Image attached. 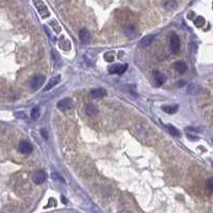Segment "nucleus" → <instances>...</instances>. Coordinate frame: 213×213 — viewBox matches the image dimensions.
<instances>
[{
    "instance_id": "1",
    "label": "nucleus",
    "mask_w": 213,
    "mask_h": 213,
    "mask_svg": "<svg viewBox=\"0 0 213 213\" xmlns=\"http://www.w3.org/2000/svg\"><path fill=\"white\" fill-rule=\"evenodd\" d=\"M33 3H34L35 8L37 9V11H39V13L40 14V16H42L43 18H46L49 16V11L48 9H47V6H45V3L43 2V0H32Z\"/></svg>"
},
{
    "instance_id": "2",
    "label": "nucleus",
    "mask_w": 213,
    "mask_h": 213,
    "mask_svg": "<svg viewBox=\"0 0 213 213\" xmlns=\"http://www.w3.org/2000/svg\"><path fill=\"white\" fill-rule=\"evenodd\" d=\"M44 82H45V77H44V76H43V75H36L34 78L32 79V80H31V83H30L31 88H32V90H34V91L39 90V88L42 87L43 84H44Z\"/></svg>"
},
{
    "instance_id": "3",
    "label": "nucleus",
    "mask_w": 213,
    "mask_h": 213,
    "mask_svg": "<svg viewBox=\"0 0 213 213\" xmlns=\"http://www.w3.org/2000/svg\"><path fill=\"white\" fill-rule=\"evenodd\" d=\"M127 67H128V65H127V64H123V65H121V64H114V65L110 66V67L108 68V70H109L111 74L123 75V74L126 71Z\"/></svg>"
},
{
    "instance_id": "4",
    "label": "nucleus",
    "mask_w": 213,
    "mask_h": 213,
    "mask_svg": "<svg viewBox=\"0 0 213 213\" xmlns=\"http://www.w3.org/2000/svg\"><path fill=\"white\" fill-rule=\"evenodd\" d=\"M18 149H19V151L21 152V154L29 155L32 152L33 147L28 141H20L19 144H18Z\"/></svg>"
},
{
    "instance_id": "5",
    "label": "nucleus",
    "mask_w": 213,
    "mask_h": 213,
    "mask_svg": "<svg viewBox=\"0 0 213 213\" xmlns=\"http://www.w3.org/2000/svg\"><path fill=\"white\" fill-rule=\"evenodd\" d=\"M169 45H171V49L173 51V53H178L179 50H180V40H179L178 35L176 34L172 35Z\"/></svg>"
},
{
    "instance_id": "6",
    "label": "nucleus",
    "mask_w": 213,
    "mask_h": 213,
    "mask_svg": "<svg viewBox=\"0 0 213 213\" xmlns=\"http://www.w3.org/2000/svg\"><path fill=\"white\" fill-rule=\"evenodd\" d=\"M74 104L73 101H71L69 98H64V99L60 100L58 102V104H57V107H58L59 110H62V111H66V110H69L70 108H73Z\"/></svg>"
},
{
    "instance_id": "7",
    "label": "nucleus",
    "mask_w": 213,
    "mask_h": 213,
    "mask_svg": "<svg viewBox=\"0 0 213 213\" xmlns=\"http://www.w3.org/2000/svg\"><path fill=\"white\" fill-rule=\"evenodd\" d=\"M32 180L36 184H42L46 180V173L44 171H36L32 176Z\"/></svg>"
},
{
    "instance_id": "8",
    "label": "nucleus",
    "mask_w": 213,
    "mask_h": 213,
    "mask_svg": "<svg viewBox=\"0 0 213 213\" xmlns=\"http://www.w3.org/2000/svg\"><path fill=\"white\" fill-rule=\"evenodd\" d=\"M154 40H155V35H152V34L144 36L142 40H140V42H138V47H140V48H145V47L149 46V45L154 42Z\"/></svg>"
},
{
    "instance_id": "9",
    "label": "nucleus",
    "mask_w": 213,
    "mask_h": 213,
    "mask_svg": "<svg viewBox=\"0 0 213 213\" xmlns=\"http://www.w3.org/2000/svg\"><path fill=\"white\" fill-rule=\"evenodd\" d=\"M107 95V92L106 90H104V88H94V90L91 91V96L93 98H95V99H99V98H102L104 97Z\"/></svg>"
},
{
    "instance_id": "10",
    "label": "nucleus",
    "mask_w": 213,
    "mask_h": 213,
    "mask_svg": "<svg viewBox=\"0 0 213 213\" xmlns=\"http://www.w3.org/2000/svg\"><path fill=\"white\" fill-rule=\"evenodd\" d=\"M123 33L128 37H134L138 34V30L133 26H127V27L123 29Z\"/></svg>"
},
{
    "instance_id": "11",
    "label": "nucleus",
    "mask_w": 213,
    "mask_h": 213,
    "mask_svg": "<svg viewBox=\"0 0 213 213\" xmlns=\"http://www.w3.org/2000/svg\"><path fill=\"white\" fill-rule=\"evenodd\" d=\"M85 112L90 116H96L99 110H98V108L94 104H87V107H85Z\"/></svg>"
},
{
    "instance_id": "12",
    "label": "nucleus",
    "mask_w": 213,
    "mask_h": 213,
    "mask_svg": "<svg viewBox=\"0 0 213 213\" xmlns=\"http://www.w3.org/2000/svg\"><path fill=\"white\" fill-rule=\"evenodd\" d=\"M79 37H80V40L82 43H87L91 39L90 31H88L87 29H85V28L81 29L80 31H79Z\"/></svg>"
},
{
    "instance_id": "13",
    "label": "nucleus",
    "mask_w": 213,
    "mask_h": 213,
    "mask_svg": "<svg viewBox=\"0 0 213 213\" xmlns=\"http://www.w3.org/2000/svg\"><path fill=\"white\" fill-rule=\"evenodd\" d=\"M154 78H155V84L157 87H160V85L163 84V82L165 81V77L162 73L160 71H155L154 73Z\"/></svg>"
},
{
    "instance_id": "14",
    "label": "nucleus",
    "mask_w": 213,
    "mask_h": 213,
    "mask_svg": "<svg viewBox=\"0 0 213 213\" xmlns=\"http://www.w3.org/2000/svg\"><path fill=\"white\" fill-rule=\"evenodd\" d=\"M60 78H61V77H60V76L58 75V76H56V77H53V78H51V79H50V80H49V82L47 83V84H46V87H45V88H44V91H45V92H48V91H50V90H51V88L53 87L54 85H57V84H58V82L60 81Z\"/></svg>"
},
{
    "instance_id": "15",
    "label": "nucleus",
    "mask_w": 213,
    "mask_h": 213,
    "mask_svg": "<svg viewBox=\"0 0 213 213\" xmlns=\"http://www.w3.org/2000/svg\"><path fill=\"white\" fill-rule=\"evenodd\" d=\"M174 68H175V70H176L177 73L183 74V73H185V71H186V68H188V67H186V64L184 63V62L178 61V62H176V63H175Z\"/></svg>"
},
{
    "instance_id": "16",
    "label": "nucleus",
    "mask_w": 213,
    "mask_h": 213,
    "mask_svg": "<svg viewBox=\"0 0 213 213\" xmlns=\"http://www.w3.org/2000/svg\"><path fill=\"white\" fill-rule=\"evenodd\" d=\"M176 1L175 0H165V1L163 2V6L166 10H174V9H176Z\"/></svg>"
},
{
    "instance_id": "17",
    "label": "nucleus",
    "mask_w": 213,
    "mask_h": 213,
    "mask_svg": "<svg viewBox=\"0 0 213 213\" xmlns=\"http://www.w3.org/2000/svg\"><path fill=\"white\" fill-rule=\"evenodd\" d=\"M162 110L168 114H174V113H176L177 110H178V104H174V106H163L162 107Z\"/></svg>"
},
{
    "instance_id": "18",
    "label": "nucleus",
    "mask_w": 213,
    "mask_h": 213,
    "mask_svg": "<svg viewBox=\"0 0 213 213\" xmlns=\"http://www.w3.org/2000/svg\"><path fill=\"white\" fill-rule=\"evenodd\" d=\"M165 127H166V129H167V131H168L169 133H171L172 135H174V136H180V131L178 130L177 128H175V127L173 125H165Z\"/></svg>"
},
{
    "instance_id": "19",
    "label": "nucleus",
    "mask_w": 213,
    "mask_h": 213,
    "mask_svg": "<svg viewBox=\"0 0 213 213\" xmlns=\"http://www.w3.org/2000/svg\"><path fill=\"white\" fill-rule=\"evenodd\" d=\"M59 44H60V46H61L64 50H68L71 47L70 42H69L68 40H66L65 37H61V39H60V43H59Z\"/></svg>"
},
{
    "instance_id": "20",
    "label": "nucleus",
    "mask_w": 213,
    "mask_h": 213,
    "mask_svg": "<svg viewBox=\"0 0 213 213\" xmlns=\"http://www.w3.org/2000/svg\"><path fill=\"white\" fill-rule=\"evenodd\" d=\"M39 117H40V108L39 107L33 108L32 111H31V118L33 121H36V119H39Z\"/></svg>"
},
{
    "instance_id": "21",
    "label": "nucleus",
    "mask_w": 213,
    "mask_h": 213,
    "mask_svg": "<svg viewBox=\"0 0 213 213\" xmlns=\"http://www.w3.org/2000/svg\"><path fill=\"white\" fill-rule=\"evenodd\" d=\"M198 91H199V87H197V85H190L188 88V94H190V95H196V94H198Z\"/></svg>"
},
{
    "instance_id": "22",
    "label": "nucleus",
    "mask_w": 213,
    "mask_h": 213,
    "mask_svg": "<svg viewBox=\"0 0 213 213\" xmlns=\"http://www.w3.org/2000/svg\"><path fill=\"white\" fill-rule=\"evenodd\" d=\"M195 25L197 26V27H202V26L205 25V19H203V17L198 16V17L195 19Z\"/></svg>"
},
{
    "instance_id": "23",
    "label": "nucleus",
    "mask_w": 213,
    "mask_h": 213,
    "mask_svg": "<svg viewBox=\"0 0 213 213\" xmlns=\"http://www.w3.org/2000/svg\"><path fill=\"white\" fill-rule=\"evenodd\" d=\"M52 58H53V60H54V62H56L57 64H61V59H60V56H59V53L58 52L56 51V50H52Z\"/></svg>"
},
{
    "instance_id": "24",
    "label": "nucleus",
    "mask_w": 213,
    "mask_h": 213,
    "mask_svg": "<svg viewBox=\"0 0 213 213\" xmlns=\"http://www.w3.org/2000/svg\"><path fill=\"white\" fill-rule=\"evenodd\" d=\"M104 60H106L107 62H112L114 60L113 52H107V53L104 56Z\"/></svg>"
},
{
    "instance_id": "25",
    "label": "nucleus",
    "mask_w": 213,
    "mask_h": 213,
    "mask_svg": "<svg viewBox=\"0 0 213 213\" xmlns=\"http://www.w3.org/2000/svg\"><path fill=\"white\" fill-rule=\"evenodd\" d=\"M15 116L17 117V118L28 119V116H27V114H26L25 112H16V113H15Z\"/></svg>"
},
{
    "instance_id": "26",
    "label": "nucleus",
    "mask_w": 213,
    "mask_h": 213,
    "mask_svg": "<svg viewBox=\"0 0 213 213\" xmlns=\"http://www.w3.org/2000/svg\"><path fill=\"white\" fill-rule=\"evenodd\" d=\"M207 186L211 192H213V178H209L207 180Z\"/></svg>"
},
{
    "instance_id": "27",
    "label": "nucleus",
    "mask_w": 213,
    "mask_h": 213,
    "mask_svg": "<svg viewBox=\"0 0 213 213\" xmlns=\"http://www.w3.org/2000/svg\"><path fill=\"white\" fill-rule=\"evenodd\" d=\"M40 133H42V135H43V138H48V135H47V131L45 130V129H42V130H40Z\"/></svg>"
},
{
    "instance_id": "28",
    "label": "nucleus",
    "mask_w": 213,
    "mask_h": 213,
    "mask_svg": "<svg viewBox=\"0 0 213 213\" xmlns=\"http://www.w3.org/2000/svg\"><path fill=\"white\" fill-rule=\"evenodd\" d=\"M179 82H180V83H178L179 87H183V85H184V81H179Z\"/></svg>"
}]
</instances>
